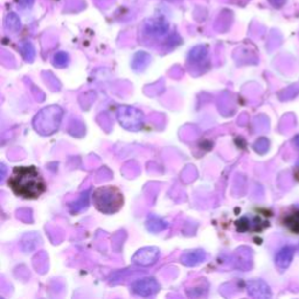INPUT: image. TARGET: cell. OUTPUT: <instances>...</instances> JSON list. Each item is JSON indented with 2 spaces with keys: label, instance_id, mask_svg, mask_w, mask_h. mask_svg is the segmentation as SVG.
I'll use <instances>...</instances> for the list:
<instances>
[{
  "label": "cell",
  "instance_id": "9",
  "mask_svg": "<svg viewBox=\"0 0 299 299\" xmlns=\"http://www.w3.org/2000/svg\"><path fill=\"white\" fill-rule=\"evenodd\" d=\"M295 255V249L291 246H286L282 248L276 255V264L280 269H286L292 262Z\"/></svg>",
  "mask_w": 299,
  "mask_h": 299
},
{
  "label": "cell",
  "instance_id": "11",
  "mask_svg": "<svg viewBox=\"0 0 299 299\" xmlns=\"http://www.w3.org/2000/svg\"><path fill=\"white\" fill-rule=\"evenodd\" d=\"M89 194H90V189H87L86 192L81 194L80 198H78V200L74 201L72 204H70V206H69L70 213L76 214V213H80V211H82L84 209H87V208H88V206H89Z\"/></svg>",
  "mask_w": 299,
  "mask_h": 299
},
{
  "label": "cell",
  "instance_id": "12",
  "mask_svg": "<svg viewBox=\"0 0 299 299\" xmlns=\"http://www.w3.org/2000/svg\"><path fill=\"white\" fill-rule=\"evenodd\" d=\"M150 61V56L145 53H137L134 57V61H132V68L136 71H141L147 67Z\"/></svg>",
  "mask_w": 299,
  "mask_h": 299
},
{
  "label": "cell",
  "instance_id": "7",
  "mask_svg": "<svg viewBox=\"0 0 299 299\" xmlns=\"http://www.w3.org/2000/svg\"><path fill=\"white\" fill-rule=\"evenodd\" d=\"M207 259V253L202 249H195L191 252H186L183 253L180 257V262L187 267H195V265L201 264Z\"/></svg>",
  "mask_w": 299,
  "mask_h": 299
},
{
  "label": "cell",
  "instance_id": "10",
  "mask_svg": "<svg viewBox=\"0 0 299 299\" xmlns=\"http://www.w3.org/2000/svg\"><path fill=\"white\" fill-rule=\"evenodd\" d=\"M167 227H168V223L166 222L165 220H162L161 217L155 215V214H151V215H149V217H147L146 229L150 232L157 234V232L165 230Z\"/></svg>",
  "mask_w": 299,
  "mask_h": 299
},
{
  "label": "cell",
  "instance_id": "1",
  "mask_svg": "<svg viewBox=\"0 0 299 299\" xmlns=\"http://www.w3.org/2000/svg\"><path fill=\"white\" fill-rule=\"evenodd\" d=\"M8 187L17 196L23 199H38L46 191V181L35 166L14 167L10 178Z\"/></svg>",
  "mask_w": 299,
  "mask_h": 299
},
{
  "label": "cell",
  "instance_id": "15",
  "mask_svg": "<svg viewBox=\"0 0 299 299\" xmlns=\"http://www.w3.org/2000/svg\"><path fill=\"white\" fill-rule=\"evenodd\" d=\"M295 143H296V145H297V146L299 147V136H297V137H296V139H295Z\"/></svg>",
  "mask_w": 299,
  "mask_h": 299
},
{
  "label": "cell",
  "instance_id": "4",
  "mask_svg": "<svg viewBox=\"0 0 299 299\" xmlns=\"http://www.w3.org/2000/svg\"><path fill=\"white\" fill-rule=\"evenodd\" d=\"M117 120L120 126L128 131H140L145 123V117L143 111L135 107L122 105L117 109Z\"/></svg>",
  "mask_w": 299,
  "mask_h": 299
},
{
  "label": "cell",
  "instance_id": "5",
  "mask_svg": "<svg viewBox=\"0 0 299 299\" xmlns=\"http://www.w3.org/2000/svg\"><path fill=\"white\" fill-rule=\"evenodd\" d=\"M130 289L134 295L150 297V296H155L159 291L160 284L153 277H144V278L135 280Z\"/></svg>",
  "mask_w": 299,
  "mask_h": 299
},
{
  "label": "cell",
  "instance_id": "8",
  "mask_svg": "<svg viewBox=\"0 0 299 299\" xmlns=\"http://www.w3.org/2000/svg\"><path fill=\"white\" fill-rule=\"evenodd\" d=\"M248 294L253 297L257 298H269L271 297V292L269 286L262 280H250L247 284Z\"/></svg>",
  "mask_w": 299,
  "mask_h": 299
},
{
  "label": "cell",
  "instance_id": "3",
  "mask_svg": "<svg viewBox=\"0 0 299 299\" xmlns=\"http://www.w3.org/2000/svg\"><path fill=\"white\" fill-rule=\"evenodd\" d=\"M63 117V110L59 105H49L42 109L33 119V128L39 135L50 136L59 130Z\"/></svg>",
  "mask_w": 299,
  "mask_h": 299
},
{
  "label": "cell",
  "instance_id": "14",
  "mask_svg": "<svg viewBox=\"0 0 299 299\" xmlns=\"http://www.w3.org/2000/svg\"><path fill=\"white\" fill-rule=\"evenodd\" d=\"M1 171H2V173H1V180H4L5 173H6V167H5V165H4V164L1 165Z\"/></svg>",
  "mask_w": 299,
  "mask_h": 299
},
{
  "label": "cell",
  "instance_id": "6",
  "mask_svg": "<svg viewBox=\"0 0 299 299\" xmlns=\"http://www.w3.org/2000/svg\"><path fill=\"white\" fill-rule=\"evenodd\" d=\"M160 257V250L157 247H145L138 250L132 256L131 261L135 264L141 265V267H149L155 264Z\"/></svg>",
  "mask_w": 299,
  "mask_h": 299
},
{
  "label": "cell",
  "instance_id": "2",
  "mask_svg": "<svg viewBox=\"0 0 299 299\" xmlns=\"http://www.w3.org/2000/svg\"><path fill=\"white\" fill-rule=\"evenodd\" d=\"M92 199L96 209L105 215L118 213L124 205L123 193L116 186L97 187L92 192Z\"/></svg>",
  "mask_w": 299,
  "mask_h": 299
},
{
  "label": "cell",
  "instance_id": "13",
  "mask_svg": "<svg viewBox=\"0 0 299 299\" xmlns=\"http://www.w3.org/2000/svg\"><path fill=\"white\" fill-rule=\"evenodd\" d=\"M69 62V57L66 53H57L55 57H54V65L55 67L63 68L68 65Z\"/></svg>",
  "mask_w": 299,
  "mask_h": 299
}]
</instances>
